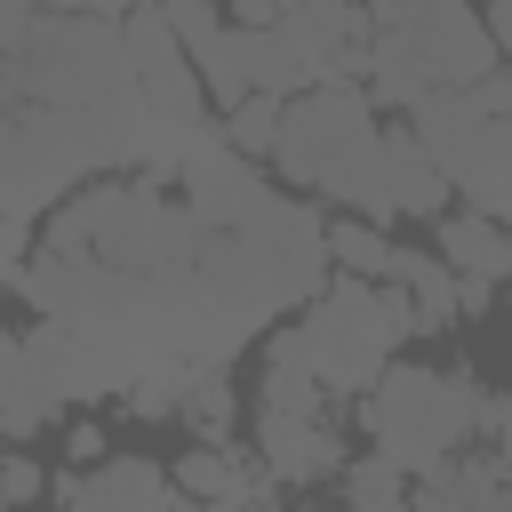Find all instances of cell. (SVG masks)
<instances>
[{
  "instance_id": "cell-1",
  "label": "cell",
  "mask_w": 512,
  "mask_h": 512,
  "mask_svg": "<svg viewBox=\"0 0 512 512\" xmlns=\"http://www.w3.org/2000/svg\"><path fill=\"white\" fill-rule=\"evenodd\" d=\"M368 96L384 112H416L432 88H472L504 64L488 8L472 0H368Z\"/></svg>"
},
{
  "instance_id": "cell-2",
  "label": "cell",
  "mask_w": 512,
  "mask_h": 512,
  "mask_svg": "<svg viewBox=\"0 0 512 512\" xmlns=\"http://www.w3.org/2000/svg\"><path fill=\"white\" fill-rule=\"evenodd\" d=\"M128 80V24L104 8H40V24L0 48V104H104Z\"/></svg>"
},
{
  "instance_id": "cell-3",
  "label": "cell",
  "mask_w": 512,
  "mask_h": 512,
  "mask_svg": "<svg viewBox=\"0 0 512 512\" xmlns=\"http://www.w3.org/2000/svg\"><path fill=\"white\" fill-rule=\"evenodd\" d=\"M480 416H488V392L472 384V368H408V360H392V368L360 392L368 440H376L408 480H424V472H440L448 456H464V440L480 432Z\"/></svg>"
},
{
  "instance_id": "cell-4",
  "label": "cell",
  "mask_w": 512,
  "mask_h": 512,
  "mask_svg": "<svg viewBox=\"0 0 512 512\" xmlns=\"http://www.w3.org/2000/svg\"><path fill=\"white\" fill-rule=\"evenodd\" d=\"M296 328H304V352H312L320 384L344 392V400H360V392L392 368V352L416 336V304H408L400 280L344 272V280H328V288L296 312Z\"/></svg>"
},
{
  "instance_id": "cell-5",
  "label": "cell",
  "mask_w": 512,
  "mask_h": 512,
  "mask_svg": "<svg viewBox=\"0 0 512 512\" xmlns=\"http://www.w3.org/2000/svg\"><path fill=\"white\" fill-rule=\"evenodd\" d=\"M128 24V64H136V88L152 96V112H160V128H168V144H176V160H184V144L208 128V80H200V64H192V48H184V32L168 24V8L152 0V8H128L120 16Z\"/></svg>"
},
{
  "instance_id": "cell-6",
  "label": "cell",
  "mask_w": 512,
  "mask_h": 512,
  "mask_svg": "<svg viewBox=\"0 0 512 512\" xmlns=\"http://www.w3.org/2000/svg\"><path fill=\"white\" fill-rule=\"evenodd\" d=\"M176 192H184V208H192L208 232H232V224H248V216L272 200L256 152H240V144L224 136V120H208V128L184 144V160H176Z\"/></svg>"
},
{
  "instance_id": "cell-7",
  "label": "cell",
  "mask_w": 512,
  "mask_h": 512,
  "mask_svg": "<svg viewBox=\"0 0 512 512\" xmlns=\"http://www.w3.org/2000/svg\"><path fill=\"white\" fill-rule=\"evenodd\" d=\"M48 496L72 504V512H176L184 504V480L160 472V464H144V456H104L88 472H56Z\"/></svg>"
},
{
  "instance_id": "cell-8",
  "label": "cell",
  "mask_w": 512,
  "mask_h": 512,
  "mask_svg": "<svg viewBox=\"0 0 512 512\" xmlns=\"http://www.w3.org/2000/svg\"><path fill=\"white\" fill-rule=\"evenodd\" d=\"M256 456L288 488H312V480H336L344 472V440L328 432V416H296V408H264L256 416Z\"/></svg>"
},
{
  "instance_id": "cell-9",
  "label": "cell",
  "mask_w": 512,
  "mask_h": 512,
  "mask_svg": "<svg viewBox=\"0 0 512 512\" xmlns=\"http://www.w3.org/2000/svg\"><path fill=\"white\" fill-rule=\"evenodd\" d=\"M416 504L424 512H512V472L496 464V448H464L416 480Z\"/></svg>"
},
{
  "instance_id": "cell-10",
  "label": "cell",
  "mask_w": 512,
  "mask_h": 512,
  "mask_svg": "<svg viewBox=\"0 0 512 512\" xmlns=\"http://www.w3.org/2000/svg\"><path fill=\"white\" fill-rule=\"evenodd\" d=\"M384 160H392V192H400V216H448V192H456V176L424 152V136L408 128V112H400V128H384Z\"/></svg>"
},
{
  "instance_id": "cell-11",
  "label": "cell",
  "mask_w": 512,
  "mask_h": 512,
  "mask_svg": "<svg viewBox=\"0 0 512 512\" xmlns=\"http://www.w3.org/2000/svg\"><path fill=\"white\" fill-rule=\"evenodd\" d=\"M440 256L456 272H480V280H512V216H488V208H448L440 216Z\"/></svg>"
},
{
  "instance_id": "cell-12",
  "label": "cell",
  "mask_w": 512,
  "mask_h": 512,
  "mask_svg": "<svg viewBox=\"0 0 512 512\" xmlns=\"http://www.w3.org/2000/svg\"><path fill=\"white\" fill-rule=\"evenodd\" d=\"M456 200H472L488 216H512V104L480 120V136H472V152L456 168Z\"/></svg>"
},
{
  "instance_id": "cell-13",
  "label": "cell",
  "mask_w": 512,
  "mask_h": 512,
  "mask_svg": "<svg viewBox=\"0 0 512 512\" xmlns=\"http://www.w3.org/2000/svg\"><path fill=\"white\" fill-rule=\"evenodd\" d=\"M480 120H488V104H480V88H432L416 112H408V128L424 136V152L456 176L464 168V152H472V136H480Z\"/></svg>"
},
{
  "instance_id": "cell-14",
  "label": "cell",
  "mask_w": 512,
  "mask_h": 512,
  "mask_svg": "<svg viewBox=\"0 0 512 512\" xmlns=\"http://www.w3.org/2000/svg\"><path fill=\"white\" fill-rule=\"evenodd\" d=\"M256 400H264V408H296V416H320L328 384H320V368H312V352H304V328H296V320H288V328L264 344V368H256Z\"/></svg>"
},
{
  "instance_id": "cell-15",
  "label": "cell",
  "mask_w": 512,
  "mask_h": 512,
  "mask_svg": "<svg viewBox=\"0 0 512 512\" xmlns=\"http://www.w3.org/2000/svg\"><path fill=\"white\" fill-rule=\"evenodd\" d=\"M400 288L416 304V336H448L456 312H464V272L440 256V248H408L400 256Z\"/></svg>"
},
{
  "instance_id": "cell-16",
  "label": "cell",
  "mask_w": 512,
  "mask_h": 512,
  "mask_svg": "<svg viewBox=\"0 0 512 512\" xmlns=\"http://www.w3.org/2000/svg\"><path fill=\"white\" fill-rule=\"evenodd\" d=\"M248 80L272 88V96H304V88H320V72L304 64V48H296L280 24H248Z\"/></svg>"
},
{
  "instance_id": "cell-17",
  "label": "cell",
  "mask_w": 512,
  "mask_h": 512,
  "mask_svg": "<svg viewBox=\"0 0 512 512\" xmlns=\"http://www.w3.org/2000/svg\"><path fill=\"white\" fill-rule=\"evenodd\" d=\"M328 248H336L344 272H368V280H400V256H408L384 224H368V216H352V208L328 224Z\"/></svg>"
},
{
  "instance_id": "cell-18",
  "label": "cell",
  "mask_w": 512,
  "mask_h": 512,
  "mask_svg": "<svg viewBox=\"0 0 512 512\" xmlns=\"http://www.w3.org/2000/svg\"><path fill=\"white\" fill-rule=\"evenodd\" d=\"M336 488H344V504H360V512H392V504H416V480L376 448V456H360V464H344L336 472Z\"/></svg>"
},
{
  "instance_id": "cell-19",
  "label": "cell",
  "mask_w": 512,
  "mask_h": 512,
  "mask_svg": "<svg viewBox=\"0 0 512 512\" xmlns=\"http://www.w3.org/2000/svg\"><path fill=\"white\" fill-rule=\"evenodd\" d=\"M280 104H288V96H272V88H248L240 104H224V136H232L240 152L272 160V136H280Z\"/></svg>"
},
{
  "instance_id": "cell-20",
  "label": "cell",
  "mask_w": 512,
  "mask_h": 512,
  "mask_svg": "<svg viewBox=\"0 0 512 512\" xmlns=\"http://www.w3.org/2000/svg\"><path fill=\"white\" fill-rule=\"evenodd\" d=\"M232 384H224V368H200V384H192V400H184V424L200 432V440H224L232 432Z\"/></svg>"
},
{
  "instance_id": "cell-21",
  "label": "cell",
  "mask_w": 512,
  "mask_h": 512,
  "mask_svg": "<svg viewBox=\"0 0 512 512\" xmlns=\"http://www.w3.org/2000/svg\"><path fill=\"white\" fill-rule=\"evenodd\" d=\"M32 496H48V472L24 456V440L8 448V464H0V504H32Z\"/></svg>"
},
{
  "instance_id": "cell-22",
  "label": "cell",
  "mask_w": 512,
  "mask_h": 512,
  "mask_svg": "<svg viewBox=\"0 0 512 512\" xmlns=\"http://www.w3.org/2000/svg\"><path fill=\"white\" fill-rule=\"evenodd\" d=\"M480 432H488V448H496V464L512 472V392H488V416H480Z\"/></svg>"
},
{
  "instance_id": "cell-23",
  "label": "cell",
  "mask_w": 512,
  "mask_h": 512,
  "mask_svg": "<svg viewBox=\"0 0 512 512\" xmlns=\"http://www.w3.org/2000/svg\"><path fill=\"white\" fill-rule=\"evenodd\" d=\"M64 456H72V464H104L112 448H104V432H96V424H72V440H64Z\"/></svg>"
},
{
  "instance_id": "cell-24",
  "label": "cell",
  "mask_w": 512,
  "mask_h": 512,
  "mask_svg": "<svg viewBox=\"0 0 512 512\" xmlns=\"http://www.w3.org/2000/svg\"><path fill=\"white\" fill-rule=\"evenodd\" d=\"M232 8V24H272V16H288L296 0H224Z\"/></svg>"
},
{
  "instance_id": "cell-25",
  "label": "cell",
  "mask_w": 512,
  "mask_h": 512,
  "mask_svg": "<svg viewBox=\"0 0 512 512\" xmlns=\"http://www.w3.org/2000/svg\"><path fill=\"white\" fill-rule=\"evenodd\" d=\"M488 32H496V48H504V64H512V0H488Z\"/></svg>"
},
{
  "instance_id": "cell-26",
  "label": "cell",
  "mask_w": 512,
  "mask_h": 512,
  "mask_svg": "<svg viewBox=\"0 0 512 512\" xmlns=\"http://www.w3.org/2000/svg\"><path fill=\"white\" fill-rule=\"evenodd\" d=\"M40 8H104V16H128L136 0H40Z\"/></svg>"
},
{
  "instance_id": "cell-27",
  "label": "cell",
  "mask_w": 512,
  "mask_h": 512,
  "mask_svg": "<svg viewBox=\"0 0 512 512\" xmlns=\"http://www.w3.org/2000/svg\"><path fill=\"white\" fill-rule=\"evenodd\" d=\"M504 320H512V296H504Z\"/></svg>"
}]
</instances>
